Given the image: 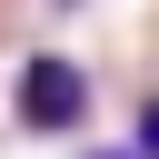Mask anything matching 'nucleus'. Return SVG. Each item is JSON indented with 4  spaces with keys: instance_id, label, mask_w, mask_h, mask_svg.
I'll return each mask as SVG.
<instances>
[{
    "instance_id": "f03ea898",
    "label": "nucleus",
    "mask_w": 159,
    "mask_h": 159,
    "mask_svg": "<svg viewBox=\"0 0 159 159\" xmlns=\"http://www.w3.org/2000/svg\"><path fill=\"white\" fill-rule=\"evenodd\" d=\"M129 149H139V159H159V89L139 99V129H129Z\"/></svg>"
},
{
    "instance_id": "f257e3e1",
    "label": "nucleus",
    "mask_w": 159,
    "mask_h": 159,
    "mask_svg": "<svg viewBox=\"0 0 159 159\" xmlns=\"http://www.w3.org/2000/svg\"><path fill=\"white\" fill-rule=\"evenodd\" d=\"M89 70L80 60H60V50H30L20 60V80H10V119L30 129V139H70L80 119H89Z\"/></svg>"
},
{
    "instance_id": "7ed1b4c3",
    "label": "nucleus",
    "mask_w": 159,
    "mask_h": 159,
    "mask_svg": "<svg viewBox=\"0 0 159 159\" xmlns=\"http://www.w3.org/2000/svg\"><path fill=\"white\" fill-rule=\"evenodd\" d=\"M80 159H139V149H129V139H119V149H80Z\"/></svg>"
}]
</instances>
